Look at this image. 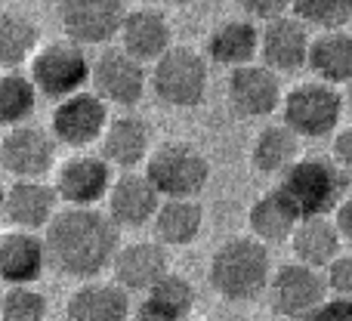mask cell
I'll return each instance as SVG.
<instances>
[{
  "label": "cell",
  "mask_w": 352,
  "mask_h": 321,
  "mask_svg": "<svg viewBox=\"0 0 352 321\" xmlns=\"http://www.w3.org/2000/svg\"><path fill=\"white\" fill-rule=\"evenodd\" d=\"M309 321H352V300L346 297H331L322 309Z\"/></svg>",
  "instance_id": "d590c367"
},
{
  "label": "cell",
  "mask_w": 352,
  "mask_h": 321,
  "mask_svg": "<svg viewBox=\"0 0 352 321\" xmlns=\"http://www.w3.org/2000/svg\"><path fill=\"white\" fill-rule=\"evenodd\" d=\"M309 53H312L309 25H303L297 16H281L266 22L260 56L272 71L278 74L300 71L303 65H309Z\"/></svg>",
  "instance_id": "2e32d148"
},
{
  "label": "cell",
  "mask_w": 352,
  "mask_h": 321,
  "mask_svg": "<svg viewBox=\"0 0 352 321\" xmlns=\"http://www.w3.org/2000/svg\"><path fill=\"white\" fill-rule=\"evenodd\" d=\"M334 223H337V229H340L343 241L352 244V192L340 201V207H337V213H334Z\"/></svg>",
  "instance_id": "74e56055"
},
{
  "label": "cell",
  "mask_w": 352,
  "mask_h": 321,
  "mask_svg": "<svg viewBox=\"0 0 352 321\" xmlns=\"http://www.w3.org/2000/svg\"><path fill=\"white\" fill-rule=\"evenodd\" d=\"M204 321H219V318H204Z\"/></svg>",
  "instance_id": "b9f144b4"
},
{
  "label": "cell",
  "mask_w": 352,
  "mask_h": 321,
  "mask_svg": "<svg viewBox=\"0 0 352 321\" xmlns=\"http://www.w3.org/2000/svg\"><path fill=\"white\" fill-rule=\"evenodd\" d=\"M207 278H210V287L223 300H232V303L256 300L263 291H269V281H272L269 244H263L254 235L229 238L210 256Z\"/></svg>",
  "instance_id": "7a4b0ae2"
},
{
  "label": "cell",
  "mask_w": 352,
  "mask_h": 321,
  "mask_svg": "<svg viewBox=\"0 0 352 321\" xmlns=\"http://www.w3.org/2000/svg\"><path fill=\"white\" fill-rule=\"evenodd\" d=\"M173 28L170 19L155 6H136L121 25V47L140 62H158L170 49Z\"/></svg>",
  "instance_id": "ffe728a7"
},
{
  "label": "cell",
  "mask_w": 352,
  "mask_h": 321,
  "mask_svg": "<svg viewBox=\"0 0 352 321\" xmlns=\"http://www.w3.org/2000/svg\"><path fill=\"white\" fill-rule=\"evenodd\" d=\"M56 136L43 133L41 127H6L0 142L3 170L16 179H41L56 167Z\"/></svg>",
  "instance_id": "7c38bea8"
},
{
  "label": "cell",
  "mask_w": 352,
  "mask_h": 321,
  "mask_svg": "<svg viewBox=\"0 0 352 321\" xmlns=\"http://www.w3.org/2000/svg\"><path fill=\"white\" fill-rule=\"evenodd\" d=\"M47 297L31 285H6L0 300V318L3 321H47Z\"/></svg>",
  "instance_id": "d6a6232c"
},
{
  "label": "cell",
  "mask_w": 352,
  "mask_h": 321,
  "mask_svg": "<svg viewBox=\"0 0 352 321\" xmlns=\"http://www.w3.org/2000/svg\"><path fill=\"white\" fill-rule=\"evenodd\" d=\"M309 68L324 84H352V31H322L312 37Z\"/></svg>",
  "instance_id": "83f0119b"
},
{
  "label": "cell",
  "mask_w": 352,
  "mask_h": 321,
  "mask_svg": "<svg viewBox=\"0 0 352 321\" xmlns=\"http://www.w3.org/2000/svg\"><path fill=\"white\" fill-rule=\"evenodd\" d=\"M53 186L68 207H96L99 201H109L115 176H111V164L105 158L78 155V158L59 164Z\"/></svg>",
  "instance_id": "4fadbf2b"
},
{
  "label": "cell",
  "mask_w": 352,
  "mask_h": 321,
  "mask_svg": "<svg viewBox=\"0 0 352 321\" xmlns=\"http://www.w3.org/2000/svg\"><path fill=\"white\" fill-rule=\"evenodd\" d=\"M127 12V0H59L62 31L80 47H96L118 37Z\"/></svg>",
  "instance_id": "30bf717a"
},
{
  "label": "cell",
  "mask_w": 352,
  "mask_h": 321,
  "mask_svg": "<svg viewBox=\"0 0 352 321\" xmlns=\"http://www.w3.org/2000/svg\"><path fill=\"white\" fill-rule=\"evenodd\" d=\"M115 281L127 291L148 294L164 275H170V263H167V250L161 241H133L124 244L118 250L115 263H111Z\"/></svg>",
  "instance_id": "d6986e66"
},
{
  "label": "cell",
  "mask_w": 352,
  "mask_h": 321,
  "mask_svg": "<svg viewBox=\"0 0 352 321\" xmlns=\"http://www.w3.org/2000/svg\"><path fill=\"white\" fill-rule=\"evenodd\" d=\"M31 80L37 84L41 96L47 99H68L93 84V62L78 41H50L31 59Z\"/></svg>",
  "instance_id": "277c9868"
},
{
  "label": "cell",
  "mask_w": 352,
  "mask_h": 321,
  "mask_svg": "<svg viewBox=\"0 0 352 321\" xmlns=\"http://www.w3.org/2000/svg\"><path fill=\"white\" fill-rule=\"evenodd\" d=\"M37 96H41V90L31 80V74H22L19 68L16 71H3V78H0V121L6 127L25 124L34 115Z\"/></svg>",
  "instance_id": "f546056e"
},
{
  "label": "cell",
  "mask_w": 352,
  "mask_h": 321,
  "mask_svg": "<svg viewBox=\"0 0 352 321\" xmlns=\"http://www.w3.org/2000/svg\"><path fill=\"white\" fill-rule=\"evenodd\" d=\"M210 68L207 59L192 47H170L152 68V90L164 105L195 109L204 102Z\"/></svg>",
  "instance_id": "5b68a950"
},
{
  "label": "cell",
  "mask_w": 352,
  "mask_h": 321,
  "mask_svg": "<svg viewBox=\"0 0 352 321\" xmlns=\"http://www.w3.org/2000/svg\"><path fill=\"white\" fill-rule=\"evenodd\" d=\"M93 90L118 109H133L146 96V62L124 47H111L93 62Z\"/></svg>",
  "instance_id": "8fae6325"
},
{
  "label": "cell",
  "mask_w": 352,
  "mask_h": 321,
  "mask_svg": "<svg viewBox=\"0 0 352 321\" xmlns=\"http://www.w3.org/2000/svg\"><path fill=\"white\" fill-rule=\"evenodd\" d=\"M235 3L254 19H266V22L281 19L287 10H294V0H235Z\"/></svg>",
  "instance_id": "e575fe53"
},
{
  "label": "cell",
  "mask_w": 352,
  "mask_h": 321,
  "mask_svg": "<svg viewBox=\"0 0 352 321\" xmlns=\"http://www.w3.org/2000/svg\"><path fill=\"white\" fill-rule=\"evenodd\" d=\"M59 192L43 179H16L3 195V219L12 229H47L59 213Z\"/></svg>",
  "instance_id": "9a60e30c"
},
{
  "label": "cell",
  "mask_w": 352,
  "mask_h": 321,
  "mask_svg": "<svg viewBox=\"0 0 352 321\" xmlns=\"http://www.w3.org/2000/svg\"><path fill=\"white\" fill-rule=\"evenodd\" d=\"M281 192L291 198V204L300 210V217H328L337 213L340 201L346 198L349 176L340 170V164L324 155H306L281 176Z\"/></svg>",
  "instance_id": "3957f363"
},
{
  "label": "cell",
  "mask_w": 352,
  "mask_h": 321,
  "mask_svg": "<svg viewBox=\"0 0 352 321\" xmlns=\"http://www.w3.org/2000/svg\"><path fill=\"white\" fill-rule=\"evenodd\" d=\"M68 321H133L130 318L127 287L118 281H90L80 285L65 303Z\"/></svg>",
  "instance_id": "44dd1931"
},
{
  "label": "cell",
  "mask_w": 352,
  "mask_h": 321,
  "mask_svg": "<svg viewBox=\"0 0 352 321\" xmlns=\"http://www.w3.org/2000/svg\"><path fill=\"white\" fill-rule=\"evenodd\" d=\"M50 263L47 238L25 229H6L0 238V278L3 285H34Z\"/></svg>",
  "instance_id": "ac0fdd59"
},
{
  "label": "cell",
  "mask_w": 352,
  "mask_h": 321,
  "mask_svg": "<svg viewBox=\"0 0 352 321\" xmlns=\"http://www.w3.org/2000/svg\"><path fill=\"white\" fill-rule=\"evenodd\" d=\"M226 93H229L232 111L241 118H269L285 102L278 71H272L269 65H254V62L232 68Z\"/></svg>",
  "instance_id": "5bb4252c"
},
{
  "label": "cell",
  "mask_w": 352,
  "mask_h": 321,
  "mask_svg": "<svg viewBox=\"0 0 352 321\" xmlns=\"http://www.w3.org/2000/svg\"><path fill=\"white\" fill-rule=\"evenodd\" d=\"M328 275L306 263H287L272 272L269 281V303L287 321H309L328 303Z\"/></svg>",
  "instance_id": "ba28073f"
},
{
  "label": "cell",
  "mask_w": 352,
  "mask_h": 321,
  "mask_svg": "<svg viewBox=\"0 0 352 321\" xmlns=\"http://www.w3.org/2000/svg\"><path fill=\"white\" fill-rule=\"evenodd\" d=\"M121 225L96 207H68L47 225L50 263L68 278H96L118 256Z\"/></svg>",
  "instance_id": "6da1fadb"
},
{
  "label": "cell",
  "mask_w": 352,
  "mask_h": 321,
  "mask_svg": "<svg viewBox=\"0 0 352 321\" xmlns=\"http://www.w3.org/2000/svg\"><path fill=\"white\" fill-rule=\"evenodd\" d=\"M142 303L155 306V309L167 312V316H173V318L188 321V316H192V309H195V287L188 285L182 275L170 272V275H164V278H161L158 285L146 294V300H142Z\"/></svg>",
  "instance_id": "4dcf8cb0"
},
{
  "label": "cell",
  "mask_w": 352,
  "mask_h": 321,
  "mask_svg": "<svg viewBox=\"0 0 352 321\" xmlns=\"http://www.w3.org/2000/svg\"><path fill=\"white\" fill-rule=\"evenodd\" d=\"M346 99L334 90V84H300L291 93H285L281 102V118L285 124L303 140H318V136H331L340 127Z\"/></svg>",
  "instance_id": "52a82bcc"
},
{
  "label": "cell",
  "mask_w": 352,
  "mask_h": 321,
  "mask_svg": "<svg viewBox=\"0 0 352 321\" xmlns=\"http://www.w3.org/2000/svg\"><path fill=\"white\" fill-rule=\"evenodd\" d=\"M148 146H152V127L136 115L111 118L109 130L102 136V158L111 167L133 170L136 164L146 161Z\"/></svg>",
  "instance_id": "cb8c5ba5"
},
{
  "label": "cell",
  "mask_w": 352,
  "mask_h": 321,
  "mask_svg": "<svg viewBox=\"0 0 352 321\" xmlns=\"http://www.w3.org/2000/svg\"><path fill=\"white\" fill-rule=\"evenodd\" d=\"M331 158L340 164V170L352 179V124L334 136V155H331Z\"/></svg>",
  "instance_id": "8d00e7d4"
},
{
  "label": "cell",
  "mask_w": 352,
  "mask_h": 321,
  "mask_svg": "<svg viewBox=\"0 0 352 321\" xmlns=\"http://www.w3.org/2000/svg\"><path fill=\"white\" fill-rule=\"evenodd\" d=\"M161 210V192L152 186L146 173H124L115 179L109 192V217L121 229H140L155 223Z\"/></svg>",
  "instance_id": "e0dca14e"
},
{
  "label": "cell",
  "mask_w": 352,
  "mask_h": 321,
  "mask_svg": "<svg viewBox=\"0 0 352 321\" xmlns=\"http://www.w3.org/2000/svg\"><path fill=\"white\" fill-rule=\"evenodd\" d=\"M109 124V102L96 90H80L56 105L50 133L68 148H87L102 140Z\"/></svg>",
  "instance_id": "9c48e42d"
},
{
  "label": "cell",
  "mask_w": 352,
  "mask_h": 321,
  "mask_svg": "<svg viewBox=\"0 0 352 321\" xmlns=\"http://www.w3.org/2000/svg\"><path fill=\"white\" fill-rule=\"evenodd\" d=\"M300 140L303 136L294 133L285 121L263 127L254 140V148H250V161H254L256 173L285 176L300 161Z\"/></svg>",
  "instance_id": "484cf974"
},
{
  "label": "cell",
  "mask_w": 352,
  "mask_h": 321,
  "mask_svg": "<svg viewBox=\"0 0 352 321\" xmlns=\"http://www.w3.org/2000/svg\"><path fill=\"white\" fill-rule=\"evenodd\" d=\"M146 176L161 198H198L210 182V161L186 142H167L146 161Z\"/></svg>",
  "instance_id": "8992f818"
},
{
  "label": "cell",
  "mask_w": 352,
  "mask_h": 321,
  "mask_svg": "<svg viewBox=\"0 0 352 321\" xmlns=\"http://www.w3.org/2000/svg\"><path fill=\"white\" fill-rule=\"evenodd\" d=\"M133 321H182V318H173V316H167V312L155 309V306L142 303V306H140V309H136V312H133Z\"/></svg>",
  "instance_id": "f35d334b"
},
{
  "label": "cell",
  "mask_w": 352,
  "mask_h": 321,
  "mask_svg": "<svg viewBox=\"0 0 352 321\" xmlns=\"http://www.w3.org/2000/svg\"><path fill=\"white\" fill-rule=\"evenodd\" d=\"M300 210L291 204V198H287L285 192H281V186L269 188V192H263L260 198L250 204V232H254V238H260L263 244H281L287 241V238H294V232H297L300 225Z\"/></svg>",
  "instance_id": "7402d4cb"
},
{
  "label": "cell",
  "mask_w": 352,
  "mask_h": 321,
  "mask_svg": "<svg viewBox=\"0 0 352 321\" xmlns=\"http://www.w3.org/2000/svg\"><path fill=\"white\" fill-rule=\"evenodd\" d=\"M136 3H148V0H136Z\"/></svg>",
  "instance_id": "60d3db41"
},
{
  "label": "cell",
  "mask_w": 352,
  "mask_h": 321,
  "mask_svg": "<svg viewBox=\"0 0 352 321\" xmlns=\"http://www.w3.org/2000/svg\"><path fill=\"white\" fill-rule=\"evenodd\" d=\"M324 275H328V287L334 297L352 300V254H340L324 269Z\"/></svg>",
  "instance_id": "836d02e7"
},
{
  "label": "cell",
  "mask_w": 352,
  "mask_h": 321,
  "mask_svg": "<svg viewBox=\"0 0 352 321\" xmlns=\"http://www.w3.org/2000/svg\"><path fill=\"white\" fill-rule=\"evenodd\" d=\"M41 49V31L25 12L6 10L0 16V65L3 71H16L28 59H34V53Z\"/></svg>",
  "instance_id": "f1b7e54d"
},
{
  "label": "cell",
  "mask_w": 352,
  "mask_h": 321,
  "mask_svg": "<svg viewBox=\"0 0 352 321\" xmlns=\"http://www.w3.org/2000/svg\"><path fill=\"white\" fill-rule=\"evenodd\" d=\"M263 31L248 19H229L207 37V56L226 68H241L260 56Z\"/></svg>",
  "instance_id": "603a6c76"
},
{
  "label": "cell",
  "mask_w": 352,
  "mask_h": 321,
  "mask_svg": "<svg viewBox=\"0 0 352 321\" xmlns=\"http://www.w3.org/2000/svg\"><path fill=\"white\" fill-rule=\"evenodd\" d=\"M346 111H349V115H352V84L346 87Z\"/></svg>",
  "instance_id": "ab89813d"
},
{
  "label": "cell",
  "mask_w": 352,
  "mask_h": 321,
  "mask_svg": "<svg viewBox=\"0 0 352 321\" xmlns=\"http://www.w3.org/2000/svg\"><path fill=\"white\" fill-rule=\"evenodd\" d=\"M294 16L318 31H340L352 19V0H294Z\"/></svg>",
  "instance_id": "1f68e13d"
},
{
  "label": "cell",
  "mask_w": 352,
  "mask_h": 321,
  "mask_svg": "<svg viewBox=\"0 0 352 321\" xmlns=\"http://www.w3.org/2000/svg\"><path fill=\"white\" fill-rule=\"evenodd\" d=\"M204 207L198 198H167L155 217V238L164 247H188L201 235Z\"/></svg>",
  "instance_id": "4316f807"
},
{
  "label": "cell",
  "mask_w": 352,
  "mask_h": 321,
  "mask_svg": "<svg viewBox=\"0 0 352 321\" xmlns=\"http://www.w3.org/2000/svg\"><path fill=\"white\" fill-rule=\"evenodd\" d=\"M340 244H343L340 229H337V223L328 217L300 219L297 232H294V238H291L294 256L312 269H328L331 263L340 256Z\"/></svg>",
  "instance_id": "d4e9b609"
}]
</instances>
